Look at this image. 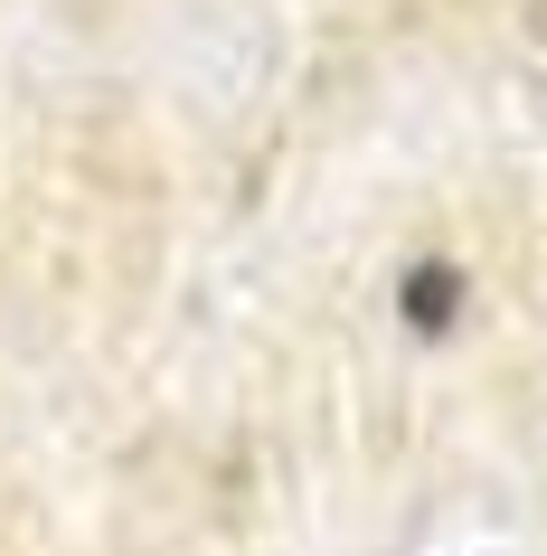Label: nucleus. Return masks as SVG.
<instances>
[{
    "mask_svg": "<svg viewBox=\"0 0 547 556\" xmlns=\"http://www.w3.org/2000/svg\"><path fill=\"white\" fill-rule=\"evenodd\" d=\"M462 302H472V274H462L453 255L406 264V283H397V321L415 330V340H444V330L462 321Z\"/></svg>",
    "mask_w": 547,
    "mask_h": 556,
    "instance_id": "f257e3e1",
    "label": "nucleus"
}]
</instances>
